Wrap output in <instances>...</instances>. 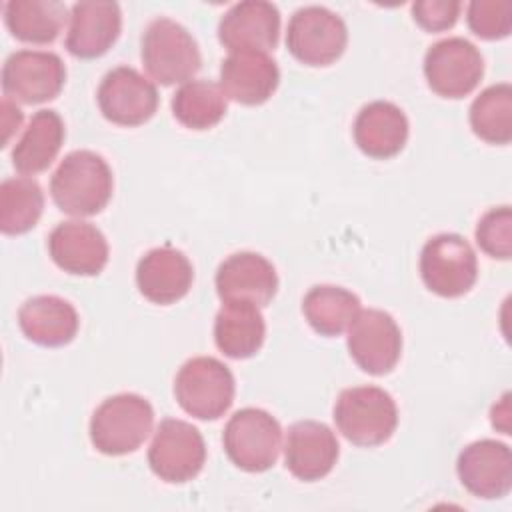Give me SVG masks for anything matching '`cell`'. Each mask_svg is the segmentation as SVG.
<instances>
[{"mask_svg":"<svg viewBox=\"0 0 512 512\" xmlns=\"http://www.w3.org/2000/svg\"><path fill=\"white\" fill-rule=\"evenodd\" d=\"M234 376L212 356L186 360L174 378V396L180 408L198 420H218L234 402Z\"/></svg>","mask_w":512,"mask_h":512,"instance_id":"cell-4","label":"cell"},{"mask_svg":"<svg viewBox=\"0 0 512 512\" xmlns=\"http://www.w3.org/2000/svg\"><path fill=\"white\" fill-rule=\"evenodd\" d=\"M492 426L510 434V394H504V398L492 408Z\"/></svg>","mask_w":512,"mask_h":512,"instance_id":"cell-35","label":"cell"},{"mask_svg":"<svg viewBox=\"0 0 512 512\" xmlns=\"http://www.w3.org/2000/svg\"><path fill=\"white\" fill-rule=\"evenodd\" d=\"M408 130V118L396 104L374 100L354 120V142L366 156L386 160L406 146Z\"/></svg>","mask_w":512,"mask_h":512,"instance_id":"cell-22","label":"cell"},{"mask_svg":"<svg viewBox=\"0 0 512 512\" xmlns=\"http://www.w3.org/2000/svg\"><path fill=\"white\" fill-rule=\"evenodd\" d=\"M340 446L336 434L322 422L300 420L288 428L284 462L290 474L304 482L328 476L338 460Z\"/></svg>","mask_w":512,"mask_h":512,"instance_id":"cell-17","label":"cell"},{"mask_svg":"<svg viewBox=\"0 0 512 512\" xmlns=\"http://www.w3.org/2000/svg\"><path fill=\"white\" fill-rule=\"evenodd\" d=\"M456 472L470 494L484 500L502 498L512 488V452L504 442H472L460 452Z\"/></svg>","mask_w":512,"mask_h":512,"instance_id":"cell-15","label":"cell"},{"mask_svg":"<svg viewBox=\"0 0 512 512\" xmlns=\"http://www.w3.org/2000/svg\"><path fill=\"white\" fill-rule=\"evenodd\" d=\"M68 18L66 4L58 0H10L4 22L14 38L28 44H50L58 38Z\"/></svg>","mask_w":512,"mask_h":512,"instance_id":"cell-26","label":"cell"},{"mask_svg":"<svg viewBox=\"0 0 512 512\" xmlns=\"http://www.w3.org/2000/svg\"><path fill=\"white\" fill-rule=\"evenodd\" d=\"M114 178L108 162L92 150H74L50 178L54 204L70 216H94L112 198Z\"/></svg>","mask_w":512,"mask_h":512,"instance_id":"cell-1","label":"cell"},{"mask_svg":"<svg viewBox=\"0 0 512 512\" xmlns=\"http://www.w3.org/2000/svg\"><path fill=\"white\" fill-rule=\"evenodd\" d=\"M334 422L342 436L356 446H380L398 426L394 398L378 386H354L340 392Z\"/></svg>","mask_w":512,"mask_h":512,"instance_id":"cell-3","label":"cell"},{"mask_svg":"<svg viewBox=\"0 0 512 512\" xmlns=\"http://www.w3.org/2000/svg\"><path fill=\"white\" fill-rule=\"evenodd\" d=\"M476 242L490 258L508 260L512 256V210L510 206L490 208L476 226Z\"/></svg>","mask_w":512,"mask_h":512,"instance_id":"cell-31","label":"cell"},{"mask_svg":"<svg viewBox=\"0 0 512 512\" xmlns=\"http://www.w3.org/2000/svg\"><path fill=\"white\" fill-rule=\"evenodd\" d=\"M206 462V444L196 426L178 418H164L148 448L152 472L170 484L194 480Z\"/></svg>","mask_w":512,"mask_h":512,"instance_id":"cell-9","label":"cell"},{"mask_svg":"<svg viewBox=\"0 0 512 512\" xmlns=\"http://www.w3.org/2000/svg\"><path fill=\"white\" fill-rule=\"evenodd\" d=\"M280 84V70L266 52H230L220 66L226 98L244 106L264 104Z\"/></svg>","mask_w":512,"mask_h":512,"instance_id":"cell-21","label":"cell"},{"mask_svg":"<svg viewBox=\"0 0 512 512\" xmlns=\"http://www.w3.org/2000/svg\"><path fill=\"white\" fill-rule=\"evenodd\" d=\"M152 404L132 392L106 398L90 418V440L106 456H124L138 450L152 432Z\"/></svg>","mask_w":512,"mask_h":512,"instance_id":"cell-2","label":"cell"},{"mask_svg":"<svg viewBox=\"0 0 512 512\" xmlns=\"http://www.w3.org/2000/svg\"><path fill=\"white\" fill-rule=\"evenodd\" d=\"M222 444L232 464L240 470L266 472L278 460L282 428L270 412L262 408H242L226 422Z\"/></svg>","mask_w":512,"mask_h":512,"instance_id":"cell-6","label":"cell"},{"mask_svg":"<svg viewBox=\"0 0 512 512\" xmlns=\"http://www.w3.org/2000/svg\"><path fill=\"white\" fill-rule=\"evenodd\" d=\"M122 30V12L116 2L84 0L70 10L66 48L72 56L92 60L106 54Z\"/></svg>","mask_w":512,"mask_h":512,"instance_id":"cell-19","label":"cell"},{"mask_svg":"<svg viewBox=\"0 0 512 512\" xmlns=\"http://www.w3.org/2000/svg\"><path fill=\"white\" fill-rule=\"evenodd\" d=\"M302 312L314 332L320 336H338L360 312V298L342 286L318 284L306 292Z\"/></svg>","mask_w":512,"mask_h":512,"instance_id":"cell-27","label":"cell"},{"mask_svg":"<svg viewBox=\"0 0 512 512\" xmlns=\"http://www.w3.org/2000/svg\"><path fill=\"white\" fill-rule=\"evenodd\" d=\"M2 146H8V140L12 138V134L20 128L22 124V112L20 108H16V104H12V100L4 98L2 100Z\"/></svg>","mask_w":512,"mask_h":512,"instance_id":"cell-34","label":"cell"},{"mask_svg":"<svg viewBox=\"0 0 512 512\" xmlns=\"http://www.w3.org/2000/svg\"><path fill=\"white\" fill-rule=\"evenodd\" d=\"M228 110L226 94L212 80H188L172 98L174 118L190 130H208L216 126Z\"/></svg>","mask_w":512,"mask_h":512,"instance_id":"cell-28","label":"cell"},{"mask_svg":"<svg viewBox=\"0 0 512 512\" xmlns=\"http://www.w3.org/2000/svg\"><path fill=\"white\" fill-rule=\"evenodd\" d=\"M348 352L364 372L388 374L402 354V332L396 320L378 308L360 310L348 326Z\"/></svg>","mask_w":512,"mask_h":512,"instance_id":"cell-12","label":"cell"},{"mask_svg":"<svg viewBox=\"0 0 512 512\" xmlns=\"http://www.w3.org/2000/svg\"><path fill=\"white\" fill-rule=\"evenodd\" d=\"M468 26L484 40L506 38L512 30V2L474 0L468 6Z\"/></svg>","mask_w":512,"mask_h":512,"instance_id":"cell-32","label":"cell"},{"mask_svg":"<svg viewBox=\"0 0 512 512\" xmlns=\"http://www.w3.org/2000/svg\"><path fill=\"white\" fill-rule=\"evenodd\" d=\"M348 44L344 20L324 6L298 8L286 30L290 54L308 66H328L336 62Z\"/></svg>","mask_w":512,"mask_h":512,"instance_id":"cell-8","label":"cell"},{"mask_svg":"<svg viewBox=\"0 0 512 512\" xmlns=\"http://www.w3.org/2000/svg\"><path fill=\"white\" fill-rule=\"evenodd\" d=\"M142 64L162 86L188 82L202 66L192 34L170 18L152 20L142 34Z\"/></svg>","mask_w":512,"mask_h":512,"instance_id":"cell-5","label":"cell"},{"mask_svg":"<svg viewBox=\"0 0 512 512\" xmlns=\"http://www.w3.org/2000/svg\"><path fill=\"white\" fill-rule=\"evenodd\" d=\"M484 60L466 38L452 36L432 44L424 56V76L432 92L442 98H464L482 80Z\"/></svg>","mask_w":512,"mask_h":512,"instance_id":"cell-10","label":"cell"},{"mask_svg":"<svg viewBox=\"0 0 512 512\" xmlns=\"http://www.w3.org/2000/svg\"><path fill=\"white\" fill-rule=\"evenodd\" d=\"M460 8L458 0H420L412 4V18L426 32H444L456 24Z\"/></svg>","mask_w":512,"mask_h":512,"instance_id":"cell-33","label":"cell"},{"mask_svg":"<svg viewBox=\"0 0 512 512\" xmlns=\"http://www.w3.org/2000/svg\"><path fill=\"white\" fill-rule=\"evenodd\" d=\"M266 336L264 316L250 302H224L214 320V342L222 354L234 360L254 356Z\"/></svg>","mask_w":512,"mask_h":512,"instance_id":"cell-24","label":"cell"},{"mask_svg":"<svg viewBox=\"0 0 512 512\" xmlns=\"http://www.w3.org/2000/svg\"><path fill=\"white\" fill-rule=\"evenodd\" d=\"M280 36V12L272 2L246 0L234 4L218 24V40L230 52L274 50Z\"/></svg>","mask_w":512,"mask_h":512,"instance_id":"cell-14","label":"cell"},{"mask_svg":"<svg viewBox=\"0 0 512 512\" xmlns=\"http://www.w3.org/2000/svg\"><path fill=\"white\" fill-rule=\"evenodd\" d=\"M472 132L488 144L512 140V86L506 82L482 90L470 106Z\"/></svg>","mask_w":512,"mask_h":512,"instance_id":"cell-30","label":"cell"},{"mask_svg":"<svg viewBox=\"0 0 512 512\" xmlns=\"http://www.w3.org/2000/svg\"><path fill=\"white\" fill-rule=\"evenodd\" d=\"M66 128L56 110H38L12 150V164L20 174L44 172L58 156Z\"/></svg>","mask_w":512,"mask_h":512,"instance_id":"cell-25","label":"cell"},{"mask_svg":"<svg viewBox=\"0 0 512 512\" xmlns=\"http://www.w3.org/2000/svg\"><path fill=\"white\" fill-rule=\"evenodd\" d=\"M44 210V192L28 176L6 178L0 184V230L6 236H20L32 230Z\"/></svg>","mask_w":512,"mask_h":512,"instance_id":"cell-29","label":"cell"},{"mask_svg":"<svg viewBox=\"0 0 512 512\" xmlns=\"http://www.w3.org/2000/svg\"><path fill=\"white\" fill-rule=\"evenodd\" d=\"M48 252L58 268L76 276H96L108 264V242L90 222L68 220L48 236Z\"/></svg>","mask_w":512,"mask_h":512,"instance_id":"cell-18","label":"cell"},{"mask_svg":"<svg viewBox=\"0 0 512 512\" xmlns=\"http://www.w3.org/2000/svg\"><path fill=\"white\" fill-rule=\"evenodd\" d=\"M216 292L222 302L270 304L278 290V274L268 258L256 252H236L216 270Z\"/></svg>","mask_w":512,"mask_h":512,"instance_id":"cell-16","label":"cell"},{"mask_svg":"<svg viewBox=\"0 0 512 512\" xmlns=\"http://www.w3.org/2000/svg\"><path fill=\"white\" fill-rule=\"evenodd\" d=\"M20 330L28 340L40 346L56 348L74 340L80 318L76 308L52 294L28 298L18 310Z\"/></svg>","mask_w":512,"mask_h":512,"instance_id":"cell-23","label":"cell"},{"mask_svg":"<svg viewBox=\"0 0 512 512\" xmlns=\"http://www.w3.org/2000/svg\"><path fill=\"white\" fill-rule=\"evenodd\" d=\"M194 268L188 256L172 246L148 250L136 266V286L140 294L160 306L178 302L188 294Z\"/></svg>","mask_w":512,"mask_h":512,"instance_id":"cell-20","label":"cell"},{"mask_svg":"<svg viewBox=\"0 0 512 512\" xmlns=\"http://www.w3.org/2000/svg\"><path fill=\"white\" fill-rule=\"evenodd\" d=\"M420 276L442 298L464 296L478 278L476 252L460 234L432 236L420 252Z\"/></svg>","mask_w":512,"mask_h":512,"instance_id":"cell-7","label":"cell"},{"mask_svg":"<svg viewBox=\"0 0 512 512\" xmlns=\"http://www.w3.org/2000/svg\"><path fill=\"white\" fill-rule=\"evenodd\" d=\"M66 82V66L54 52L18 50L2 66V90L8 100L42 104L54 100Z\"/></svg>","mask_w":512,"mask_h":512,"instance_id":"cell-11","label":"cell"},{"mask_svg":"<svg viewBox=\"0 0 512 512\" xmlns=\"http://www.w3.org/2000/svg\"><path fill=\"white\" fill-rule=\"evenodd\" d=\"M102 116L118 126H140L158 108L156 86L130 66H116L104 74L98 92Z\"/></svg>","mask_w":512,"mask_h":512,"instance_id":"cell-13","label":"cell"}]
</instances>
